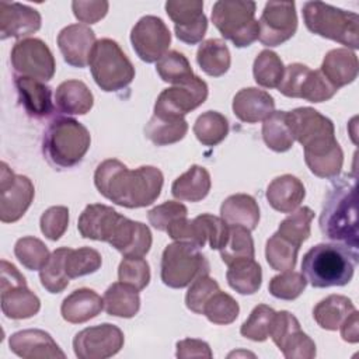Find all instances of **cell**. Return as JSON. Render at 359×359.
I'll return each instance as SVG.
<instances>
[{
	"label": "cell",
	"mask_w": 359,
	"mask_h": 359,
	"mask_svg": "<svg viewBox=\"0 0 359 359\" xmlns=\"http://www.w3.org/2000/svg\"><path fill=\"white\" fill-rule=\"evenodd\" d=\"M320 229L327 238L358 250L355 184L344 180L328 191L320 215Z\"/></svg>",
	"instance_id": "cell-3"
},
{
	"label": "cell",
	"mask_w": 359,
	"mask_h": 359,
	"mask_svg": "<svg viewBox=\"0 0 359 359\" xmlns=\"http://www.w3.org/2000/svg\"><path fill=\"white\" fill-rule=\"evenodd\" d=\"M259 24V42L265 46H279L290 39L297 29L294 1H268Z\"/></svg>",
	"instance_id": "cell-17"
},
{
	"label": "cell",
	"mask_w": 359,
	"mask_h": 359,
	"mask_svg": "<svg viewBox=\"0 0 359 359\" xmlns=\"http://www.w3.org/2000/svg\"><path fill=\"white\" fill-rule=\"evenodd\" d=\"M297 245L280 237L278 233L272 234L265 245V258L268 265L275 271H289L296 266L297 261Z\"/></svg>",
	"instance_id": "cell-44"
},
{
	"label": "cell",
	"mask_w": 359,
	"mask_h": 359,
	"mask_svg": "<svg viewBox=\"0 0 359 359\" xmlns=\"http://www.w3.org/2000/svg\"><path fill=\"white\" fill-rule=\"evenodd\" d=\"M104 310L107 314L121 318H132L140 309L139 290L123 282L112 283L104 293Z\"/></svg>",
	"instance_id": "cell-32"
},
{
	"label": "cell",
	"mask_w": 359,
	"mask_h": 359,
	"mask_svg": "<svg viewBox=\"0 0 359 359\" xmlns=\"http://www.w3.org/2000/svg\"><path fill=\"white\" fill-rule=\"evenodd\" d=\"M358 310L355 309L339 325L341 337L344 341L356 344L359 341V320H358Z\"/></svg>",
	"instance_id": "cell-59"
},
{
	"label": "cell",
	"mask_w": 359,
	"mask_h": 359,
	"mask_svg": "<svg viewBox=\"0 0 359 359\" xmlns=\"http://www.w3.org/2000/svg\"><path fill=\"white\" fill-rule=\"evenodd\" d=\"M95 43V34L86 24H70L57 35V46L65 62L79 69L88 65Z\"/></svg>",
	"instance_id": "cell-19"
},
{
	"label": "cell",
	"mask_w": 359,
	"mask_h": 359,
	"mask_svg": "<svg viewBox=\"0 0 359 359\" xmlns=\"http://www.w3.org/2000/svg\"><path fill=\"white\" fill-rule=\"evenodd\" d=\"M306 28L323 38L339 42L348 49L359 48V17L323 1H307L303 6Z\"/></svg>",
	"instance_id": "cell-5"
},
{
	"label": "cell",
	"mask_w": 359,
	"mask_h": 359,
	"mask_svg": "<svg viewBox=\"0 0 359 359\" xmlns=\"http://www.w3.org/2000/svg\"><path fill=\"white\" fill-rule=\"evenodd\" d=\"M278 348L286 359H313L316 356V344L302 328L292 331Z\"/></svg>",
	"instance_id": "cell-53"
},
{
	"label": "cell",
	"mask_w": 359,
	"mask_h": 359,
	"mask_svg": "<svg viewBox=\"0 0 359 359\" xmlns=\"http://www.w3.org/2000/svg\"><path fill=\"white\" fill-rule=\"evenodd\" d=\"M188 209L184 203L175 201H167L161 205L154 206L147 213V219L150 224L160 231H165L167 227L177 219L187 217Z\"/></svg>",
	"instance_id": "cell-55"
},
{
	"label": "cell",
	"mask_w": 359,
	"mask_h": 359,
	"mask_svg": "<svg viewBox=\"0 0 359 359\" xmlns=\"http://www.w3.org/2000/svg\"><path fill=\"white\" fill-rule=\"evenodd\" d=\"M109 8V3L105 0H74L72 1V10L74 17L84 24H95L102 20Z\"/></svg>",
	"instance_id": "cell-56"
},
{
	"label": "cell",
	"mask_w": 359,
	"mask_h": 359,
	"mask_svg": "<svg viewBox=\"0 0 359 359\" xmlns=\"http://www.w3.org/2000/svg\"><path fill=\"white\" fill-rule=\"evenodd\" d=\"M160 268L163 283L172 289H182L210 272L209 261L199 248L181 241L168 244L164 248Z\"/></svg>",
	"instance_id": "cell-9"
},
{
	"label": "cell",
	"mask_w": 359,
	"mask_h": 359,
	"mask_svg": "<svg viewBox=\"0 0 359 359\" xmlns=\"http://www.w3.org/2000/svg\"><path fill=\"white\" fill-rule=\"evenodd\" d=\"M307 280L302 272L283 271L269 280V293L280 300H294L306 289Z\"/></svg>",
	"instance_id": "cell-50"
},
{
	"label": "cell",
	"mask_w": 359,
	"mask_h": 359,
	"mask_svg": "<svg viewBox=\"0 0 359 359\" xmlns=\"http://www.w3.org/2000/svg\"><path fill=\"white\" fill-rule=\"evenodd\" d=\"M165 231L174 241L188 243L198 248H202L208 243L205 226L199 216H196L192 220L187 217L177 219L167 227Z\"/></svg>",
	"instance_id": "cell-49"
},
{
	"label": "cell",
	"mask_w": 359,
	"mask_h": 359,
	"mask_svg": "<svg viewBox=\"0 0 359 359\" xmlns=\"http://www.w3.org/2000/svg\"><path fill=\"white\" fill-rule=\"evenodd\" d=\"M229 237L226 244L219 250L222 261L226 265H231L233 262L241 259H254V240L248 229L243 226L229 224Z\"/></svg>",
	"instance_id": "cell-37"
},
{
	"label": "cell",
	"mask_w": 359,
	"mask_h": 359,
	"mask_svg": "<svg viewBox=\"0 0 359 359\" xmlns=\"http://www.w3.org/2000/svg\"><path fill=\"white\" fill-rule=\"evenodd\" d=\"M286 121L293 139L303 146L304 158L320 157L339 147L332 121L317 109L294 108L286 112Z\"/></svg>",
	"instance_id": "cell-6"
},
{
	"label": "cell",
	"mask_w": 359,
	"mask_h": 359,
	"mask_svg": "<svg viewBox=\"0 0 359 359\" xmlns=\"http://www.w3.org/2000/svg\"><path fill=\"white\" fill-rule=\"evenodd\" d=\"M11 66L15 76L49 81L56 69L53 53L39 38H24L14 43L11 49Z\"/></svg>",
	"instance_id": "cell-12"
},
{
	"label": "cell",
	"mask_w": 359,
	"mask_h": 359,
	"mask_svg": "<svg viewBox=\"0 0 359 359\" xmlns=\"http://www.w3.org/2000/svg\"><path fill=\"white\" fill-rule=\"evenodd\" d=\"M306 196L303 182L292 175L283 174L273 178L266 188L268 203L280 213H292L296 210Z\"/></svg>",
	"instance_id": "cell-26"
},
{
	"label": "cell",
	"mask_w": 359,
	"mask_h": 359,
	"mask_svg": "<svg viewBox=\"0 0 359 359\" xmlns=\"http://www.w3.org/2000/svg\"><path fill=\"white\" fill-rule=\"evenodd\" d=\"M278 90L286 97L303 98L309 102L328 101L338 91L320 70H311L303 63H290L285 67Z\"/></svg>",
	"instance_id": "cell-11"
},
{
	"label": "cell",
	"mask_w": 359,
	"mask_h": 359,
	"mask_svg": "<svg viewBox=\"0 0 359 359\" xmlns=\"http://www.w3.org/2000/svg\"><path fill=\"white\" fill-rule=\"evenodd\" d=\"M358 56L348 48L331 49L325 53L320 72L337 88L348 86L358 77Z\"/></svg>",
	"instance_id": "cell-25"
},
{
	"label": "cell",
	"mask_w": 359,
	"mask_h": 359,
	"mask_svg": "<svg viewBox=\"0 0 359 359\" xmlns=\"http://www.w3.org/2000/svg\"><path fill=\"white\" fill-rule=\"evenodd\" d=\"M151 243V233L146 224L123 216L108 244L123 257H144L150 251Z\"/></svg>",
	"instance_id": "cell-23"
},
{
	"label": "cell",
	"mask_w": 359,
	"mask_h": 359,
	"mask_svg": "<svg viewBox=\"0 0 359 359\" xmlns=\"http://www.w3.org/2000/svg\"><path fill=\"white\" fill-rule=\"evenodd\" d=\"M123 342L121 328L104 323L79 331L73 338V351L79 359H107L116 355Z\"/></svg>",
	"instance_id": "cell-15"
},
{
	"label": "cell",
	"mask_w": 359,
	"mask_h": 359,
	"mask_svg": "<svg viewBox=\"0 0 359 359\" xmlns=\"http://www.w3.org/2000/svg\"><path fill=\"white\" fill-rule=\"evenodd\" d=\"M41 14L21 3H0V38L24 39L41 28Z\"/></svg>",
	"instance_id": "cell-20"
},
{
	"label": "cell",
	"mask_w": 359,
	"mask_h": 359,
	"mask_svg": "<svg viewBox=\"0 0 359 359\" xmlns=\"http://www.w3.org/2000/svg\"><path fill=\"white\" fill-rule=\"evenodd\" d=\"M91 144L88 129L73 118L53 119L43 133L42 150L46 160L57 168L79 164Z\"/></svg>",
	"instance_id": "cell-4"
},
{
	"label": "cell",
	"mask_w": 359,
	"mask_h": 359,
	"mask_svg": "<svg viewBox=\"0 0 359 359\" xmlns=\"http://www.w3.org/2000/svg\"><path fill=\"white\" fill-rule=\"evenodd\" d=\"M104 309V300L93 289L80 287L63 299L60 314L65 321L81 324L97 317Z\"/></svg>",
	"instance_id": "cell-27"
},
{
	"label": "cell",
	"mask_w": 359,
	"mask_h": 359,
	"mask_svg": "<svg viewBox=\"0 0 359 359\" xmlns=\"http://www.w3.org/2000/svg\"><path fill=\"white\" fill-rule=\"evenodd\" d=\"M0 167V220L14 223L31 206L35 188L28 177L14 174L4 161Z\"/></svg>",
	"instance_id": "cell-13"
},
{
	"label": "cell",
	"mask_w": 359,
	"mask_h": 359,
	"mask_svg": "<svg viewBox=\"0 0 359 359\" xmlns=\"http://www.w3.org/2000/svg\"><path fill=\"white\" fill-rule=\"evenodd\" d=\"M196 62L208 76L220 77L230 67V50L223 39H206L196 50Z\"/></svg>",
	"instance_id": "cell-34"
},
{
	"label": "cell",
	"mask_w": 359,
	"mask_h": 359,
	"mask_svg": "<svg viewBox=\"0 0 359 359\" xmlns=\"http://www.w3.org/2000/svg\"><path fill=\"white\" fill-rule=\"evenodd\" d=\"M39 226L46 238L52 241L59 240L69 226V209L60 205L48 208L41 216Z\"/></svg>",
	"instance_id": "cell-54"
},
{
	"label": "cell",
	"mask_w": 359,
	"mask_h": 359,
	"mask_svg": "<svg viewBox=\"0 0 359 359\" xmlns=\"http://www.w3.org/2000/svg\"><path fill=\"white\" fill-rule=\"evenodd\" d=\"M254 1L219 0L212 8V22L217 31L236 48H245L259 36V24L255 20Z\"/></svg>",
	"instance_id": "cell-8"
},
{
	"label": "cell",
	"mask_w": 359,
	"mask_h": 359,
	"mask_svg": "<svg viewBox=\"0 0 359 359\" xmlns=\"http://www.w3.org/2000/svg\"><path fill=\"white\" fill-rule=\"evenodd\" d=\"M130 42L140 60L154 63L168 52L171 34L160 17L144 15L133 25L130 31Z\"/></svg>",
	"instance_id": "cell-16"
},
{
	"label": "cell",
	"mask_w": 359,
	"mask_h": 359,
	"mask_svg": "<svg viewBox=\"0 0 359 359\" xmlns=\"http://www.w3.org/2000/svg\"><path fill=\"white\" fill-rule=\"evenodd\" d=\"M219 289H220L219 283L213 278H210L209 275L199 276L198 279H195L191 283V286H189V289L185 294L187 307L195 314H202L206 302Z\"/></svg>",
	"instance_id": "cell-52"
},
{
	"label": "cell",
	"mask_w": 359,
	"mask_h": 359,
	"mask_svg": "<svg viewBox=\"0 0 359 359\" xmlns=\"http://www.w3.org/2000/svg\"><path fill=\"white\" fill-rule=\"evenodd\" d=\"M212 181L209 171L198 164L191 165L184 174L174 180L171 194L178 201L199 202L205 199L210 191Z\"/></svg>",
	"instance_id": "cell-31"
},
{
	"label": "cell",
	"mask_w": 359,
	"mask_h": 359,
	"mask_svg": "<svg viewBox=\"0 0 359 359\" xmlns=\"http://www.w3.org/2000/svg\"><path fill=\"white\" fill-rule=\"evenodd\" d=\"M156 70L163 81L174 86L184 84L195 76L189 60L178 50H168L164 53L156 62Z\"/></svg>",
	"instance_id": "cell-41"
},
{
	"label": "cell",
	"mask_w": 359,
	"mask_h": 359,
	"mask_svg": "<svg viewBox=\"0 0 359 359\" xmlns=\"http://www.w3.org/2000/svg\"><path fill=\"white\" fill-rule=\"evenodd\" d=\"M231 108L240 121L257 123L259 121H265L275 111V101L265 90L245 87L234 95Z\"/></svg>",
	"instance_id": "cell-24"
},
{
	"label": "cell",
	"mask_w": 359,
	"mask_h": 359,
	"mask_svg": "<svg viewBox=\"0 0 359 359\" xmlns=\"http://www.w3.org/2000/svg\"><path fill=\"white\" fill-rule=\"evenodd\" d=\"M314 219V212L307 208H299L293 210L286 219H283L279 224L278 234L292 244L300 247L309 237L311 230V220Z\"/></svg>",
	"instance_id": "cell-43"
},
{
	"label": "cell",
	"mask_w": 359,
	"mask_h": 359,
	"mask_svg": "<svg viewBox=\"0 0 359 359\" xmlns=\"http://www.w3.org/2000/svg\"><path fill=\"white\" fill-rule=\"evenodd\" d=\"M122 217L123 216L111 206L91 203L87 205L81 212L77 222V229L80 236L84 238L109 243Z\"/></svg>",
	"instance_id": "cell-21"
},
{
	"label": "cell",
	"mask_w": 359,
	"mask_h": 359,
	"mask_svg": "<svg viewBox=\"0 0 359 359\" xmlns=\"http://www.w3.org/2000/svg\"><path fill=\"white\" fill-rule=\"evenodd\" d=\"M355 310L351 299L342 294H330L313 309L316 323L327 331H337L344 320Z\"/></svg>",
	"instance_id": "cell-33"
},
{
	"label": "cell",
	"mask_w": 359,
	"mask_h": 359,
	"mask_svg": "<svg viewBox=\"0 0 359 359\" xmlns=\"http://www.w3.org/2000/svg\"><path fill=\"white\" fill-rule=\"evenodd\" d=\"M275 310L266 304H258L252 309L250 317L243 323L240 334L247 339L262 342L269 337L271 324L275 316Z\"/></svg>",
	"instance_id": "cell-48"
},
{
	"label": "cell",
	"mask_w": 359,
	"mask_h": 359,
	"mask_svg": "<svg viewBox=\"0 0 359 359\" xmlns=\"http://www.w3.org/2000/svg\"><path fill=\"white\" fill-rule=\"evenodd\" d=\"M240 313L238 303L226 292L220 289L212 294L203 307V316L213 324L227 325L231 324Z\"/></svg>",
	"instance_id": "cell-47"
},
{
	"label": "cell",
	"mask_w": 359,
	"mask_h": 359,
	"mask_svg": "<svg viewBox=\"0 0 359 359\" xmlns=\"http://www.w3.org/2000/svg\"><path fill=\"white\" fill-rule=\"evenodd\" d=\"M220 216L227 224L243 226L255 230L259 222V206L248 194H234L224 199L220 206Z\"/></svg>",
	"instance_id": "cell-30"
},
{
	"label": "cell",
	"mask_w": 359,
	"mask_h": 359,
	"mask_svg": "<svg viewBox=\"0 0 359 359\" xmlns=\"http://www.w3.org/2000/svg\"><path fill=\"white\" fill-rule=\"evenodd\" d=\"M121 282L142 290L150 282V266L143 257H123L118 266Z\"/></svg>",
	"instance_id": "cell-51"
},
{
	"label": "cell",
	"mask_w": 359,
	"mask_h": 359,
	"mask_svg": "<svg viewBox=\"0 0 359 359\" xmlns=\"http://www.w3.org/2000/svg\"><path fill=\"white\" fill-rule=\"evenodd\" d=\"M163 172L153 165L129 170L116 158L100 163L94 172V185L98 192L115 205L135 209L151 205L161 192Z\"/></svg>",
	"instance_id": "cell-1"
},
{
	"label": "cell",
	"mask_w": 359,
	"mask_h": 359,
	"mask_svg": "<svg viewBox=\"0 0 359 359\" xmlns=\"http://www.w3.org/2000/svg\"><path fill=\"white\" fill-rule=\"evenodd\" d=\"M358 264V251L339 244L321 243L311 247L302 261V273L313 287L345 286Z\"/></svg>",
	"instance_id": "cell-2"
},
{
	"label": "cell",
	"mask_w": 359,
	"mask_h": 359,
	"mask_svg": "<svg viewBox=\"0 0 359 359\" xmlns=\"http://www.w3.org/2000/svg\"><path fill=\"white\" fill-rule=\"evenodd\" d=\"M285 73L282 59L272 50H261L252 65L254 80L258 86L265 88H278Z\"/></svg>",
	"instance_id": "cell-40"
},
{
	"label": "cell",
	"mask_w": 359,
	"mask_h": 359,
	"mask_svg": "<svg viewBox=\"0 0 359 359\" xmlns=\"http://www.w3.org/2000/svg\"><path fill=\"white\" fill-rule=\"evenodd\" d=\"M14 255L29 271H41L48 262L50 252L48 247L36 237L27 236L17 240Z\"/></svg>",
	"instance_id": "cell-46"
},
{
	"label": "cell",
	"mask_w": 359,
	"mask_h": 359,
	"mask_svg": "<svg viewBox=\"0 0 359 359\" xmlns=\"http://www.w3.org/2000/svg\"><path fill=\"white\" fill-rule=\"evenodd\" d=\"M201 220L203 222L205 231L208 236V243L212 250H220L229 237V224L217 216H213L210 213L199 215Z\"/></svg>",
	"instance_id": "cell-57"
},
{
	"label": "cell",
	"mask_w": 359,
	"mask_h": 359,
	"mask_svg": "<svg viewBox=\"0 0 359 359\" xmlns=\"http://www.w3.org/2000/svg\"><path fill=\"white\" fill-rule=\"evenodd\" d=\"M167 15L174 22L177 38L188 45L201 42L208 29V18L203 14L201 0H168L165 3Z\"/></svg>",
	"instance_id": "cell-18"
},
{
	"label": "cell",
	"mask_w": 359,
	"mask_h": 359,
	"mask_svg": "<svg viewBox=\"0 0 359 359\" xmlns=\"http://www.w3.org/2000/svg\"><path fill=\"white\" fill-rule=\"evenodd\" d=\"M194 135L203 146H216L229 135V121L217 111H206L196 118Z\"/></svg>",
	"instance_id": "cell-39"
},
{
	"label": "cell",
	"mask_w": 359,
	"mask_h": 359,
	"mask_svg": "<svg viewBox=\"0 0 359 359\" xmlns=\"http://www.w3.org/2000/svg\"><path fill=\"white\" fill-rule=\"evenodd\" d=\"M208 84L199 76H194L184 84L164 88L156 100L153 115L182 118L202 105L208 98Z\"/></svg>",
	"instance_id": "cell-14"
},
{
	"label": "cell",
	"mask_w": 359,
	"mask_h": 359,
	"mask_svg": "<svg viewBox=\"0 0 359 359\" xmlns=\"http://www.w3.org/2000/svg\"><path fill=\"white\" fill-rule=\"evenodd\" d=\"M8 346L11 352L24 359L66 358L50 334L36 328L14 332L8 339Z\"/></svg>",
	"instance_id": "cell-22"
},
{
	"label": "cell",
	"mask_w": 359,
	"mask_h": 359,
	"mask_svg": "<svg viewBox=\"0 0 359 359\" xmlns=\"http://www.w3.org/2000/svg\"><path fill=\"white\" fill-rule=\"evenodd\" d=\"M101 264L102 258L97 250L91 247L70 248L65 259V269L67 276L73 279L97 272L101 268Z\"/></svg>",
	"instance_id": "cell-45"
},
{
	"label": "cell",
	"mask_w": 359,
	"mask_h": 359,
	"mask_svg": "<svg viewBox=\"0 0 359 359\" xmlns=\"http://www.w3.org/2000/svg\"><path fill=\"white\" fill-rule=\"evenodd\" d=\"M188 132V123L182 118H165L153 115L146 128V137L156 146H167L177 143L185 137Z\"/></svg>",
	"instance_id": "cell-36"
},
{
	"label": "cell",
	"mask_w": 359,
	"mask_h": 359,
	"mask_svg": "<svg viewBox=\"0 0 359 359\" xmlns=\"http://www.w3.org/2000/svg\"><path fill=\"white\" fill-rule=\"evenodd\" d=\"M88 65L95 84L107 93L123 90L135 79L132 62L118 42L109 38L97 41Z\"/></svg>",
	"instance_id": "cell-7"
},
{
	"label": "cell",
	"mask_w": 359,
	"mask_h": 359,
	"mask_svg": "<svg viewBox=\"0 0 359 359\" xmlns=\"http://www.w3.org/2000/svg\"><path fill=\"white\" fill-rule=\"evenodd\" d=\"M227 283L240 294H254L262 283V269L254 259H241L229 265Z\"/></svg>",
	"instance_id": "cell-35"
},
{
	"label": "cell",
	"mask_w": 359,
	"mask_h": 359,
	"mask_svg": "<svg viewBox=\"0 0 359 359\" xmlns=\"http://www.w3.org/2000/svg\"><path fill=\"white\" fill-rule=\"evenodd\" d=\"M69 250V247L56 248L50 254L45 266L39 271L41 283L49 293H60L69 285L70 278L67 276L65 269V259Z\"/></svg>",
	"instance_id": "cell-42"
},
{
	"label": "cell",
	"mask_w": 359,
	"mask_h": 359,
	"mask_svg": "<svg viewBox=\"0 0 359 359\" xmlns=\"http://www.w3.org/2000/svg\"><path fill=\"white\" fill-rule=\"evenodd\" d=\"M261 132L265 144L276 153L287 151L293 146L294 139L286 121V111H273L264 121Z\"/></svg>",
	"instance_id": "cell-38"
},
{
	"label": "cell",
	"mask_w": 359,
	"mask_h": 359,
	"mask_svg": "<svg viewBox=\"0 0 359 359\" xmlns=\"http://www.w3.org/2000/svg\"><path fill=\"white\" fill-rule=\"evenodd\" d=\"M14 84L20 102L29 116L43 118L52 112V91L50 87L43 84V81L31 77L15 76Z\"/></svg>",
	"instance_id": "cell-28"
},
{
	"label": "cell",
	"mask_w": 359,
	"mask_h": 359,
	"mask_svg": "<svg viewBox=\"0 0 359 359\" xmlns=\"http://www.w3.org/2000/svg\"><path fill=\"white\" fill-rule=\"evenodd\" d=\"M175 356L180 359L187 358H208L213 356L212 349L208 342L196 338H185L177 342V352Z\"/></svg>",
	"instance_id": "cell-58"
},
{
	"label": "cell",
	"mask_w": 359,
	"mask_h": 359,
	"mask_svg": "<svg viewBox=\"0 0 359 359\" xmlns=\"http://www.w3.org/2000/svg\"><path fill=\"white\" fill-rule=\"evenodd\" d=\"M56 108L66 115H86L94 104V97L86 83L66 80L55 91Z\"/></svg>",
	"instance_id": "cell-29"
},
{
	"label": "cell",
	"mask_w": 359,
	"mask_h": 359,
	"mask_svg": "<svg viewBox=\"0 0 359 359\" xmlns=\"http://www.w3.org/2000/svg\"><path fill=\"white\" fill-rule=\"evenodd\" d=\"M0 302L3 314L11 320L34 317L41 309V300L27 287L24 275L6 259L0 262Z\"/></svg>",
	"instance_id": "cell-10"
}]
</instances>
